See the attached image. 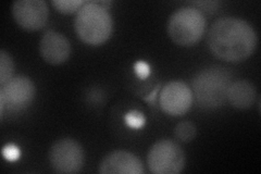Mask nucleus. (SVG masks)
I'll return each instance as SVG.
<instances>
[{
  "label": "nucleus",
  "mask_w": 261,
  "mask_h": 174,
  "mask_svg": "<svg viewBox=\"0 0 261 174\" xmlns=\"http://www.w3.org/2000/svg\"><path fill=\"white\" fill-rule=\"evenodd\" d=\"M207 41L211 53L219 59L242 62L254 54L258 36L248 22L225 16L212 23Z\"/></svg>",
  "instance_id": "nucleus-1"
},
{
  "label": "nucleus",
  "mask_w": 261,
  "mask_h": 174,
  "mask_svg": "<svg viewBox=\"0 0 261 174\" xmlns=\"http://www.w3.org/2000/svg\"><path fill=\"white\" fill-rule=\"evenodd\" d=\"M74 28L82 41L99 46L111 36L113 22L107 8L98 2H86L76 13Z\"/></svg>",
  "instance_id": "nucleus-2"
},
{
  "label": "nucleus",
  "mask_w": 261,
  "mask_h": 174,
  "mask_svg": "<svg viewBox=\"0 0 261 174\" xmlns=\"http://www.w3.org/2000/svg\"><path fill=\"white\" fill-rule=\"evenodd\" d=\"M232 84V74L223 67H209L199 71L193 79L192 92L199 106L217 108L227 101V90Z\"/></svg>",
  "instance_id": "nucleus-3"
},
{
  "label": "nucleus",
  "mask_w": 261,
  "mask_h": 174,
  "mask_svg": "<svg viewBox=\"0 0 261 174\" xmlns=\"http://www.w3.org/2000/svg\"><path fill=\"white\" fill-rule=\"evenodd\" d=\"M206 30V18L196 7L179 8L168 21V34L178 46L195 45Z\"/></svg>",
  "instance_id": "nucleus-4"
},
{
  "label": "nucleus",
  "mask_w": 261,
  "mask_h": 174,
  "mask_svg": "<svg viewBox=\"0 0 261 174\" xmlns=\"http://www.w3.org/2000/svg\"><path fill=\"white\" fill-rule=\"evenodd\" d=\"M147 164L154 174H177L185 167V153L174 140L161 139L150 148Z\"/></svg>",
  "instance_id": "nucleus-5"
},
{
  "label": "nucleus",
  "mask_w": 261,
  "mask_h": 174,
  "mask_svg": "<svg viewBox=\"0 0 261 174\" xmlns=\"http://www.w3.org/2000/svg\"><path fill=\"white\" fill-rule=\"evenodd\" d=\"M49 162L58 173H76L84 164V151L72 138L57 140L49 151Z\"/></svg>",
  "instance_id": "nucleus-6"
},
{
  "label": "nucleus",
  "mask_w": 261,
  "mask_h": 174,
  "mask_svg": "<svg viewBox=\"0 0 261 174\" xmlns=\"http://www.w3.org/2000/svg\"><path fill=\"white\" fill-rule=\"evenodd\" d=\"M36 87L25 76L13 77L0 88V114L4 119L6 106L11 110H22L34 101Z\"/></svg>",
  "instance_id": "nucleus-7"
},
{
  "label": "nucleus",
  "mask_w": 261,
  "mask_h": 174,
  "mask_svg": "<svg viewBox=\"0 0 261 174\" xmlns=\"http://www.w3.org/2000/svg\"><path fill=\"white\" fill-rule=\"evenodd\" d=\"M12 15L23 30L34 32L46 26L49 9L43 0H18L12 5Z\"/></svg>",
  "instance_id": "nucleus-8"
},
{
  "label": "nucleus",
  "mask_w": 261,
  "mask_h": 174,
  "mask_svg": "<svg viewBox=\"0 0 261 174\" xmlns=\"http://www.w3.org/2000/svg\"><path fill=\"white\" fill-rule=\"evenodd\" d=\"M193 104V92L185 83L174 81L162 87L159 94V106L162 111L178 117L190 110Z\"/></svg>",
  "instance_id": "nucleus-9"
},
{
  "label": "nucleus",
  "mask_w": 261,
  "mask_h": 174,
  "mask_svg": "<svg viewBox=\"0 0 261 174\" xmlns=\"http://www.w3.org/2000/svg\"><path fill=\"white\" fill-rule=\"evenodd\" d=\"M39 54L49 64H61L70 57L71 44L61 33L51 30L47 31L40 39Z\"/></svg>",
  "instance_id": "nucleus-10"
},
{
  "label": "nucleus",
  "mask_w": 261,
  "mask_h": 174,
  "mask_svg": "<svg viewBox=\"0 0 261 174\" xmlns=\"http://www.w3.org/2000/svg\"><path fill=\"white\" fill-rule=\"evenodd\" d=\"M145 172L142 161L125 151H114L108 154L99 164L101 174H143Z\"/></svg>",
  "instance_id": "nucleus-11"
},
{
  "label": "nucleus",
  "mask_w": 261,
  "mask_h": 174,
  "mask_svg": "<svg viewBox=\"0 0 261 174\" xmlns=\"http://www.w3.org/2000/svg\"><path fill=\"white\" fill-rule=\"evenodd\" d=\"M257 98V89L250 82L240 80L232 82L228 87L226 99L233 107L238 109H248L255 104Z\"/></svg>",
  "instance_id": "nucleus-12"
},
{
  "label": "nucleus",
  "mask_w": 261,
  "mask_h": 174,
  "mask_svg": "<svg viewBox=\"0 0 261 174\" xmlns=\"http://www.w3.org/2000/svg\"><path fill=\"white\" fill-rule=\"evenodd\" d=\"M14 63L11 56L5 51L0 52V85H5L13 78Z\"/></svg>",
  "instance_id": "nucleus-13"
},
{
  "label": "nucleus",
  "mask_w": 261,
  "mask_h": 174,
  "mask_svg": "<svg viewBox=\"0 0 261 174\" xmlns=\"http://www.w3.org/2000/svg\"><path fill=\"white\" fill-rule=\"evenodd\" d=\"M174 135L177 139L184 143L192 142L196 136V127L195 124L190 121L179 122L174 128Z\"/></svg>",
  "instance_id": "nucleus-14"
},
{
  "label": "nucleus",
  "mask_w": 261,
  "mask_h": 174,
  "mask_svg": "<svg viewBox=\"0 0 261 174\" xmlns=\"http://www.w3.org/2000/svg\"><path fill=\"white\" fill-rule=\"evenodd\" d=\"M85 3L83 0H54L51 4L57 11L63 14H72L77 12Z\"/></svg>",
  "instance_id": "nucleus-15"
},
{
  "label": "nucleus",
  "mask_w": 261,
  "mask_h": 174,
  "mask_svg": "<svg viewBox=\"0 0 261 174\" xmlns=\"http://www.w3.org/2000/svg\"><path fill=\"white\" fill-rule=\"evenodd\" d=\"M125 122L129 128L141 129L145 124V117L141 111L130 110L125 115Z\"/></svg>",
  "instance_id": "nucleus-16"
},
{
  "label": "nucleus",
  "mask_w": 261,
  "mask_h": 174,
  "mask_svg": "<svg viewBox=\"0 0 261 174\" xmlns=\"http://www.w3.org/2000/svg\"><path fill=\"white\" fill-rule=\"evenodd\" d=\"M3 156L7 160L14 161L20 157V151L19 148L14 145H6L3 148Z\"/></svg>",
  "instance_id": "nucleus-17"
},
{
  "label": "nucleus",
  "mask_w": 261,
  "mask_h": 174,
  "mask_svg": "<svg viewBox=\"0 0 261 174\" xmlns=\"http://www.w3.org/2000/svg\"><path fill=\"white\" fill-rule=\"evenodd\" d=\"M135 72L138 77H140L141 79H145L146 77L149 76V72H150V68L149 65L147 64L146 62H143V61H138L136 64H135Z\"/></svg>",
  "instance_id": "nucleus-18"
}]
</instances>
